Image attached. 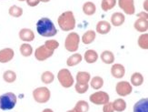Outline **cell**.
Instances as JSON below:
<instances>
[{"mask_svg":"<svg viewBox=\"0 0 148 112\" xmlns=\"http://www.w3.org/2000/svg\"><path fill=\"white\" fill-rule=\"evenodd\" d=\"M36 31L40 36L45 37H52L57 34L55 24L48 17H42L36 22Z\"/></svg>","mask_w":148,"mask_h":112,"instance_id":"obj_1","label":"cell"},{"mask_svg":"<svg viewBox=\"0 0 148 112\" xmlns=\"http://www.w3.org/2000/svg\"><path fill=\"white\" fill-rule=\"evenodd\" d=\"M57 24L62 31L68 32L75 28V18L72 11H66L57 18Z\"/></svg>","mask_w":148,"mask_h":112,"instance_id":"obj_2","label":"cell"},{"mask_svg":"<svg viewBox=\"0 0 148 112\" xmlns=\"http://www.w3.org/2000/svg\"><path fill=\"white\" fill-rule=\"evenodd\" d=\"M17 101V97L13 92H6V93L0 96V109L9 110L14 109Z\"/></svg>","mask_w":148,"mask_h":112,"instance_id":"obj_3","label":"cell"},{"mask_svg":"<svg viewBox=\"0 0 148 112\" xmlns=\"http://www.w3.org/2000/svg\"><path fill=\"white\" fill-rule=\"evenodd\" d=\"M57 80L60 85L65 88H71L75 83V78L73 77L71 72L67 68H62L57 73Z\"/></svg>","mask_w":148,"mask_h":112,"instance_id":"obj_4","label":"cell"},{"mask_svg":"<svg viewBox=\"0 0 148 112\" xmlns=\"http://www.w3.org/2000/svg\"><path fill=\"white\" fill-rule=\"evenodd\" d=\"M32 95H33L35 101L40 104H45L48 102V100H50L51 91L47 87H39L33 90Z\"/></svg>","mask_w":148,"mask_h":112,"instance_id":"obj_5","label":"cell"},{"mask_svg":"<svg viewBox=\"0 0 148 112\" xmlns=\"http://www.w3.org/2000/svg\"><path fill=\"white\" fill-rule=\"evenodd\" d=\"M80 37L75 32H71L66 36L65 40V48L68 52H76L79 48Z\"/></svg>","mask_w":148,"mask_h":112,"instance_id":"obj_6","label":"cell"},{"mask_svg":"<svg viewBox=\"0 0 148 112\" xmlns=\"http://www.w3.org/2000/svg\"><path fill=\"white\" fill-rule=\"evenodd\" d=\"M137 20L134 24V28L140 33H146L148 30V14L147 12L142 11L136 15Z\"/></svg>","mask_w":148,"mask_h":112,"instance_id":"obj_7","label":"cell"},{"mask_svg":"<svg viewBox=\"0 0 148 112\" xmlns=\"http://www.w3.org/2000/svg\"><path fill=\"white\" fill-rule=\"evenodd\" d=\"M90 102L95 105H105L110 100V97L105 91H96L89 97Z\"/></svg>","mask_w":148,"mask_h":112,"instance_id":"obj_8","label":"cell"},{"mask_svg":"<svg viewBox=\"0 0 148 112\" xmlns=\"http://www.w3.org/2000/svg\"><path fill=\"white\" fill-rule=\"evenodd\" d=\"M55 53L54 50L47 48L45 45H42L38 47L35 51V57L38 61H45L47 59L50 58Z\"/></svg>","mask_w":148,"mask_h":112,"instance_id":"obj_9","label":"cell"},{"mask_svg":"<svg viewBox=\"0 0 148 112\" xmlns=\"http://www.w3.org/2000/svg\"><path fill=\"white\" fill-rule=\"evenodd\" d=\"M115 91H116L117 95H119L120 97H126L132 93L133 86L128 81L122 80L119 81L116 84V86H115Z\"/></svg>","mask_w":148,"mask_h":112,"instance_id":"obj_10","label":"cell"},{"mask_svg":"<svg viewBox=\"0 0 148 112\" xmlns=\"http://www.w3.org/2000/svg\"><path fill=\"white\" fill-rule=\"evenodd\" d=\"M118 6L126 15H134L136 13L134 0H118Z\"/></svg>","mask_w":148,"mask_h":112,"instance_id":"obj_11","label":"cell"},{"mask_svg":"<svg viewBox=\"0 0 148 112\" xmlns=\"http://www.w3.org/2000/svg\"><path fill=\"white\" fill-rule=\"evenodd\" d=\"M14 57L15 52L10 48H5L0 50V63H8L14 58Z\"/></svg>","mask_w":148,"mask_h":112,"instance_id":"obj_12","label":"cell"},{"mask_svg":"<svg viewBox=\"0 0 148 112\" xmlns=\"http://www.w3.org/2000/svg\"><path fill=\"white\" fill-rule=\"evenodd\" d=\"M111 75L114 78H122L125 75V68L122 64H113L111 67Z\"/></svg>","mask_w":148,"mask_h":112,"instance_id":"obj_13","label":"cell"},{"mask_svg":"<svg viewBox=\"0 0 148 112\" xmlns=\"http://www.w3.org/2000/svg\"><path fill=\"white\" fill-rule=\"evenodd\" d=\"M18 36L24 42H32L35 39V33L30 28H22L19 31Z\"/></svg>","mask_w":148,"mask_h":112,"instance_id":"obj_14","label":"cell"},{"mask_svg":"<svg viewBox=\"0 0 148 112\" xmlns=\"http://www.w3.org/2000/svg\"><path fill=\"white\" fill-rule=\"evenodd\" d=\"M95 31L97 32L98 34L106 35L111 31V24L106 20H101L96 24Z\"/></svg>","mask_w":148,"mask_h":112,"instance_id":"obj_15","label":"cell"},{"mask_svg":"<svg viewBox=\"0 0 148 112\" xmlns=\"http://www.w3.org/2000/svg\"><path fill=\"white\" fill-rule=\"evenodd\" d=\"M133 112H148V98L145 97L134 105Z\"/></svg>","mask_w":148,"mask_h":112,"instance_id":"obj_16","label":"cell"},{"mask_svg":"<svg viewBox=\"0 0 148 112\" xmlns=\"http://www.w3.org/2000/svg\"><path fill=\"white\" fill-rule=\"evenodd\" d=\"M125 20V17L123 13L121 12H115L111 16V24L114 27H120Z\"/></svg>","mask_w":148,"mask_h":112,"instance_id":"obj_17","label":"cell"},{"mask_svg":"<svg viewBox=\"0 0 148 112\" xmlns=\"http://www.w3.org/2000/svg\"><path fill=\"white\" fill-rule=\"evenodd\" d=\"M98 57H99L98 53L95 50H94V49H88V50H86V53H85V57H84L86 62L88 63V64H94V63H95L96 61L98 60Z\"/></svg>","mask_w":148,"mask_h":112,"instance_id":"obj_18","label":"cell"},{"mask_svg":"<svg viewBox=\"0 0 148 112\" xmlns=\"http://www.w3.org/2000/svg\"><path fill=\"white\" fill-rule=\"evenodd\" d=\"M89 110V104L86 100H79L77 101L75 106L73 109L67 110L66 112H88Z\"/></svg>","mask_w":148,"mask_h":112,"instance_id":"obj_19","label":"cell"},{"mask_svg":"<svg viewBox=\"0 0 148 112\" xmlns=\"http://www.w3.org/2000/svg\"><path fill=\"white\" fill-rule=\"evenodd\" d=\"M91 80V75L87 71H79L75 76L76 83L79 84H88Z\"/></svg>","mask_w":148,"mask_h":112,"instance_id":"obj_20","label":"cell"},{"mask_svg":"<svg viewBox=\"0 0 148 112\" xmlns=\"http://www.w3.org/2000/svg\"><path fill=\"white\" fill-rule=\"evenodd\" d=\"M96 37V33L95 31L90 29L87 30L85 34L82 36V42L85 45H90L91 43H93L95 41V39Z\"/></svg>","mask_w":148,"mask_h":112,"instance_id":"obj_21","label":"cell"},{"mask_svg":"<svg viewBox=\"0 0 148 112\" xmlns=\"http://www.w3.org/2000/svg\"><path fill=\"white\" fill-rule=\"evenodd\" d=\"M100 58L103 63L110 65L114 62V55L112 51L110 50H105L102 52V54L100 56Z\"/></svg>","mask_w":148,"mask_h":112,"instance_id":"obj_22","label":"cell"},{"mask_svg":"<svg viewBox=\"0 0 148 112\" xmlns=\"http://www.w3.org/2000/svg\"><path fill=\"white\" fill-rule=\"evenodd\" d=\"M82 9H83V12L85 13V15L93 16L96 12V6L95 3H93L91 1H87L83 5Z\"/></svg>","mask_w":148,"mask_h":112,"instance_id":"obj_23","label":"cell"},{"mask_svg":"<svg viewBox=\"0 0 148 112\" xmlns=\"http://www.w3.org/2000/svg\"><path fill=\"white\" fill-rule=\"evenodd\" d=\"M82 60H83L82 55L79 53H75L66 59V65L68 67H75V66L80 64Z\"/></svg>","mask_w":148,"mask_h":112,"instance_id":"obj_24","label":"cell"},{"mask_svg":"<svg viewBox=\"0 0 148 112\" xmlns=\"http://www.w3.org/2000/svg\"><path fill=\"white\" fill-rule=\"evenodd\" d=\"M144 76L140 73V72H134V73L131 76L130 84L134 87H139L144 83Z\"/></svg>","mask_w":148,"mask_h":112,"instance_id":"obj_25","label":"cell"},{"mask_svg":"<svg viewBox=\"0 0 148 112\" xmlns=\"http://www.w3.org/2000/svg\"><path fill=\"white\" fill-rule=\"evenodd\" d=\"M89 82H90L91 88L95 90L100 89L103 86H104V80H103V77L100 76H95L94 77H91V80H90Z\"/></svg>","mask_w":148,"mask_h":112,"instance_id":"obj_26","label":"cell"},{"mask_svg":"<svg viewBox=\"0 0 148 112\" xmlns=\"http://www.w3.org/2000/svg\"><path fill=\"white\" fill-rule=\"evenodd\" d=\"M112 104L114 110L116 112H123L126 109V102L123 98H117L114 102H112Z\"/></svg>","mask_w":148,"mask_h":112,"instance_id":"obj_27","label":"cell"},{"mask_svg":"<svg viewBox=\"0 0 148 112\" xmlns=\"http://www.w3.org/2000/svg\"><path fill=\"white\" fill-rule=\"evenodd\" d=\"M19 50H20L21 55L25 57H28L33 54V48H32V46L28 43H23L20 46Z\"/></svg>","mask_w":148,"mask_h":112,"instance_id":"obj_28","label":"cell"},{"mask_svg":"<svg viewBox=\"0 0 148 112\" xmlns=\"http://www.w3.org/2000/svg\"><path fill=\"white\" fill-rule=\"evenodd\" d=\"M3 80L6 83H14L16 80V73L13 70H6L3 74Z\"/></svg>","mask_w":148,"mask_h":112,"instance_id":"obj_29","label":"cell"},{"mask_svg":"<svg viewBox=\"0 0 148 112\" xmlns=\"http://www.w3.org/2000/svg\"><path fill=\"white\" fill-rule=\"evenodd\" d=\"M8 14L13 17H20L23 15V8L18 6H11L8 9Z\"/></svg>","mask_w":148,"mask_h":112,"instance_id":"obj_30","label":"cell"},{"mask_svg":"<svg viewBox=\"0 0 148 112\" xmlns=\"http://www.w3.org/2000/svg\"><path fill=\"white\" fill-rule=\"evenodd\" d=\"M54 80H55V75H54L53 72L45 71L44 73L41 75V81L44 84H46V85L51 84Z\"/></svg>","mask_w":148,"mask_h":112,"instance_id":"obj_31","label":"cell"},{"mask_svg":"<svg viewBox=\"0 0 148 112\" xmlns=\"http://www.w3.org/2000/svg\"><path fill=\"white\" fill-rule=\"evenodd\" d=\"M115 5H116V0H102L101 2V8L103 11L107 12L113 9Z\"/></svg>","mask_w":148,"mask_h":112,"instance_id":"obj_32","label":"cell"},{"mask_svg":"<svg viewBox=\"0 0 148 112\" xmlns=\"http://www.w3.org/2000/svg\"><path fill=\"white\" fill-rule=\"evenodd\" d=\"M137 44L140 48L144 50H147L148 48V34L147 33H143L142 35H140L137 40Z\"/></svg>","mask_w":148,"mask_h":112,"instance_id":"obj_33","label":"cell"},{"mask_svg":"<svg viewBox=\"0 0 148 112\" xmlns=\"http://www.w3.org/2000/svg\"><path fill=\"white\" fill-rule=\"evenodd\" d=\"M47 48L51 49V50H56V48H59V42L56 40V39H49V40H47L44 44Z\"/></svg>","mask_w":148,"mask_h":112,"instance_id":"obj_34","label":"cell"},{"mask_svg":"<svg viewBox=\"0 0 148 112\" xmlns=\"http://www.w3.org/2000/svg\"><path fill=\"white\" fill-rule=\"evenodd\" d=\"M89 88V85L88 84H79V83H75V89L77 93L79 94H84L88 90Z\"/></svg>","mask_w":148,"mask_h":112,"instance_id":"obj_35","label":"cell"},{"mask_svg":"<svg viewBox=\"0 0 148 112\" xmlns=\"http://www.w3.org/2000/svg\"><path fill=\"white\" fill-rule=\"evenodd\" d=\"M103 112H114V108H113V104L112 102H107L106 104L103 105Z\"/></svg>","mask_w":148,"mask_h":112,"instance_id":"obj_36","label":"cell"},{"mask_svg":"<svg viewBox=\"0 0 148 112\" xmlns=\"http://www.w3.org/2000/svg\"><path fill=\"white\" fill-rule=\"evenodd\" d=\"M25 2H27V4L31 6V8H34V6H38V4L40 3L39 0H25Z\"/></svg>","mask_w":148,"mask_h":112,"instance_id":"obj_37","label":"cell"},{"mask_svg":"<svg viewBox=\"0 0 148 112\" xmlns=\"http://www.w3.org/2000/svg\"><path fill=\"white\" fill-rule=\"evenodd\" d=\"M143 6H144L145 12H147V10H148V0H145L144 4H143Z\"/></svg>","mask_w":148,"mask_h":112,"instance_id":"obj_38","label":"cell"},{"mask_svg":"<svg viewBox=\"0 0 148 112\" xmlns=\"http://www.w3.org/2000/svg\"><path fill=\"white\" fill-rule=\"evenodd\" d=\"M42 112H54V110L51 109H45Z\"/></svg>","mask_w":148,"mask_h":112,"instance_id":"obj_39","label":"cell"},{"mask_svg":"<svg viewBox=\"0 0 148 112\" xmlns=\"http://www.w3.org/2000/svg\"><path fill=\"white\" fill-rule=\"evenodd\" d=\"M40 2H42V3H48L50 0H39Z\"/></svg>","mask_w":148,"mask_h":112,"instance_id":"obj_40","label":"cell"},{"mask_svg":"<svg viewBox=\"0 0 148 112\" xmlns=\"http://www.w3.org/2000/svg\"><path fill=\"white\" fill-rule=\"evenodd\" d=\"M18 1H20V2H24V1H25V0H18Z\"/></svg>","mask_w":148,"mask_h":112,"instance_id":"obj_41","label":"cell"}]
</instances>
